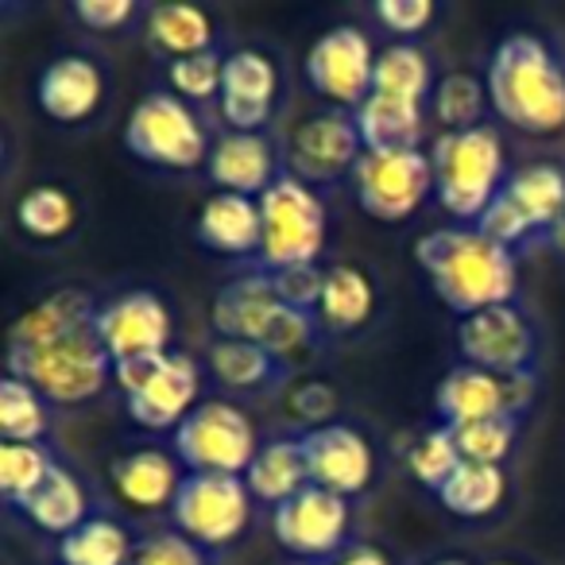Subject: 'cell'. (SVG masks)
I'll return each instance as SVG.
<instances>
[{"mask_svg":"<svg viewBox=\"0 0 565 565\" xmlns=\"http://www.w3.org/2000/svg\"><path fill=\"white\" fill-rule=\"evenodd\" d=\"M415 264L430 279L434 295L457 315L508 307L519 295V259L511 248L488 241L472 225L430 228L415 241Z\"/></svg>","mask_w":565,"mask_h":565,"instance_id":"6da1fadb","label":"cell"},{"mask_svg":"<svg viewBox=\"0 0 565 565\" xmlns=\"http://www.w3.org/2000/svg\"><path fill=\"white\" fill-rule=\"evenodd\" d=\"M495 117L526 136H554L565 128V66L546 40L515 32L495 43L484 74Z\"/></svg>","mask_w":565,"mask_h":565,"instance_id":"7a4b0ae2","label":"cell"},{"mask_svg":"<svg viewBox=\"0 0 565 565\" xmlns=\"http://www.w3.org/2000/svg\"><path fill=\"white\" fill-rule=\"evenodd\" d=\"M9 376L28 380L51 407L97 399L113 380V356L97 333V318L35 345H9Z\"/></svg>","mask_w":565,"mask_h":565,"instance_id":"3957f363","label":"cell"},{"mask_svg":"<svg viewBox=\"0 0 565 565\" xmlns=\"http://www.w3.org/2000/svg\"><path fill=\"white\" fill-rule=\"evenodd\" d=\"M434 198L449 217L477 225L508 182V151L492 125L441 132L430 148Z\"/></svg>","mask_w":565,"mask_h":565,"instance_id":"277c9868","label":"cell"},{"mask_svg":"<svg viewBox=\"0 0 565 565\" xmlns=\"http://www.w3.org/2000/svg\"><path fill=\"white\" fill-rule=\"evenodd\" d=\"M210 322L221 341H252L279 361L307 349L315 341L318 326H322L315 315L287 307L264 271H248L241 279L225 282L213 299Z\"/></svg>","mask_w":565,"mask_h":565,"instance_id":"5b68a950","label":"cell"},{"mask_svg":"<svg viewBox=\"0 0 565 565\" xmlns=\"http://www.w3.org/2000/svg\"><path fill=\"white\" fill-rule=\"evenodd\" d=\"M259 217H264V241H259L256 271H287V267L318 264L330 233V217L310 182L282 171L271 186L259 194Z\"/></svg>","mask_w":565,"mask_h":565,"instance_id":"8992f818","label":"cell"},{"mask_svg":"<svg viewBox=\"0 0 565 565\" xmlns=\"http://www.w3.org/2000/svg\"><path fill=\"white\" fill-rule=\"evenodd\" d=\"M125 148L140 163L159 167V171H198L210 159L213 143L198 113L179 94L156 89V94L140 97L128 113Z\"/></svg>","mask_w":565,"mask_h":565,"instance_id":"52a82bcc","label":"cell"},{"mask_svg":"<svg viewBox=\"0 0 565 565\" xmlns=\"http://www.w3.org/2000/svg\"><path fill=\"white\" fill-rule=\"evenodd\" d=\"M171 454L186 472L244 477L252 457L259 454L256 423L236 403L205 399L171 434Z\"/></svg>","mask_w":565,"mask_h":565,"instance_id":"ba28073f","label":"cell"},{"mask_svg":"<svg viewBox=\"0 0 565 565\" xmlns=\"http://www.w3.org/2000/svg\"><path fill=\"white\" fill-rule=\"evenodd\" d=\"M353 194L372 221L395 225V221L415 217L434 194L430 156L423 148L364 151L361 163L353 167Z\"/></svg>","mask_w":565,"mask_h":565,"instance_id":"9c48e42d","label":"cell"},{"mask_svg":"<svg viewBox=\"0 0 565 565\" xmlns=\"http://www.w3.org/2000/svg\"><path fill=\"white\" fill-rule=\"evenodd\" d=\"M174 531L202 550H221L244 534L252 519V492L244 477L221 472H186L171 503Z\"/></svg>","mask_w":565,"mask_h":565,"instance_id":"30bf717a","label":"cell"},{"mask_svg":"<svg viewBox=\"0 0 565 565\" xmlns=\"http://www.w3.org/2000/svg\"><path fill=\"white\" fill-rule=\"evenodd\" d=\"M271 531L295 562H322L330 565L353 534V508L345 495L326 492L318 484H307L299 495L271 511Z\"/></svg>","mask_w":565,"mask_h":565,"instance_id":"8fae6325","label":"cell"},{"mask_svg":"<svg viewBox=\"0 0 565 565\" xmlns=\"http://www.w3.org/2000/svg\"><path fill=\"white\" fill-rule=\"evenodd\" d=\"M539 330L534 322L515 307H488L477 315L457 322V353L461 364L484 369L492 376H523V372H539Z\"/></svg>","mask_w":565,"mask_h":565,"instance_id":"7c38bea8","label":"cell"},{"mask_svg":"<svg viewBox=\"0 0 565 565\" xmlns=\"http://www.w3.org/2000/svg\"><path fill=\"white\" fill-rule=\"evenodd\" d=\"M376 78V51L356 24H338L307 51V82L338 109H361Z\"/></svg>","mask_w":565,"mask_h":565,"instance_id":"4fadbf2b","label":"cell"},{"mask_svg":"<svg viewBox=\"0 0 565 565\" xmlns=\"http://www.w3.org/2000/svg\"><path fill=\"white\" fill-rule=\"evenodd\" d=\"M364 156V140L356 132L353 113H315L291 136V159L287 171L302 182H333L341 174H353V167Z\"/></svg>","mask_w":565,"mask_h":565,"instance_id":"5bb4252c","label":"cell"},{"mask_svg":"<svg viewBox=\"0 0 565 565\" xmlns=\"http://www.w3.org/2000/svg\"><path fill=\"white\" fill-rule=\"evenodd\" d=\"M302 454H307L310 484L338 492L345 500L361 495L372 484L376 472V454H372L369 438L349 423H330L318 430H302Z\"/></svg>","mask_w":565,"mask_h":565,"instance_id":"9a60e30c","label":"cell"},{"mask_svg":"<svg viewBox=\"0 0 565 565\" xmlns=\"http://www.w3.org/2000/svg\"><path fill=\"white\" fill-rule=\"evenodd\" d=\"M97 333L117 364L128 356L171 353L174 318L156 291H128L97 310Z\"/></svg>","mask_w":565,"mask_h":565,"instance_id":"2e32d148","label":"cell"},{"mask_svg":"<svg viewBox=\"0 0 565 565\" xmlns=\"http://www.w3.org/2000/svg\"><path fill=\"white\" fill-rule=\"evenodd\" d=\"M275 89H279V74L264 51L241 47L225 55L217 109L228 132H264L275 113Z\"/></svg>","mask_w":565,"mask_h":565,"instance_id":"e0dca14e","label":"cell"},{"mask_svg":"<svg viewBox=\"0 0 565 565\" xmlns=\"http://www.w3.org/2000/svg\"><path fill=\"white\" fill-rule=\"evenodd\" d=\"M35 102L55 125H82L105 102V74L86 55H58L35 78Z\"/></svg>","mask_w":565,"mask_h":565,"instance_id":"ac0fdd59","label":"cell"},{"mask_svg":"<svg viewBox=\"0 0 565 565\" xmlns=\"http://www.w3.org/2000/svg\"><path fill=\"white\" fill-rule=\"evenodd\" d=\"M198 392H202V369H198V361L190 353L171 349L163 372H159L143 392L128 395L125 407H128V418H132L136 426H143V430L174 434L182 418L198 407Z\"/></svg>","mask_w":565,"mask_h":565,"instance_id":"d6986e66","label":"cell"},{"mask_svg":"<svg viewBox=\"0 0 565 565\" xmlns=\"http://www.w3.org/2000/svg\"><path fill=\"white\" fill-rule=\"evenodd\" d=\"M205 174L217 190L244 198H259L282 174L275 148L264 132H225L213 140V151L205 159Z\"/></svg>","mask_w":565,"mask_h":565,"instance_id":"ffe728a7","label":"cell"},{"mask_svg":"<svg viewBox=\"0 0 565 565\" xmlns=\"http://www.w3.org/2000/svg\"><path fill=\"white\" fill-rule=\"evenodd\" d=\"M194 236L202 248L217 256L256 259L259 241H264V217H259V198L228 194L217 190L202 202L194 217Z\"/></svg>","mask_w":565,"mask_h":565,"instance_id":"44dd1931","label":"cell"},{"mask_svg":"<svg viewBox=\"0 0 565 565\" xmlns=\"http://www.w3.org/2000/svg\"><path fill=\"white\" fill-rule=\"evenodd\" d=\"M113 488L125 503L140 511H171L174 495L182 488V465L174 454H163V449H132V454L117 457L109 465Z\"/></svg>","mask_w":565,"mask_h":565,"instance_id":"7402d4cb","label":"cell"},{"mask_svg":"<svg viewBox=\"0 0 565 565\" xmlns=\"http://www.w3.org/2000/svg\"><path fill=\"white\" fill-rule=\"evenodd\" d=\"M434 411H438L441 426H465L492 415H508L503 380L484 369H472V364H457L441 376L438 392H434Z\"/></svg>","mask_w":565,"mask_h":565,"instance_id":"603a6c76","label":"cell"},{"mask_svg":"<svg viewBox=\"0 0 565 565\" xmlns=\"http://www.w3.org/2000/svg\"><path fill=\"white\" fill-rule=\"evenodd\" d=\"M244 484H248L252 500L267 503V508H279L291 495H299L310 484L307 454H302V438H271L259 446V454L252 457L248 472H244Z\"/></svg>","mask_w":565,"mask_h":565,"instance_id":"cb8c5ba5","label":"cell"},{"mask_svg":"<svg viewBox=\"0 0 565 565\" xmlns=\"http://www.w3.org/2000/svg\"><path fill=\"white\" fill-rule=\"evenodd\" d=\"M500 194L523 213L534 241H550L565 210V171L557 163H526L508 174Z\"/></svg>","mask_w":565,"mask_h":565,"instance_id":"d4e9b609","label":"cell"},{"mask_svg":"<svg viewBox=\"0 0 565 565\" xmlns=\"http://www.w3.org/2000/svg\"><path fill=\"white\" fill-rule=\"evenodd\" d=\"M423 117H426V105L387 97V94H369V102H364L361 109H353L364 151L418 148V143H423Z\"/></svg>","mask_w":565,"mask_h":565,"instance_id":"484cf974","label":"cell"},{"mask_svg":"<svg viewBox=\"0 0 565 565\" xmlns=\"http://www.w3.org/2000/svg\"><path fill=\"white\" fill-rule=\"evenodd\" d=\"M372 307H376V291L372 279L356 264H333L326 267V287L322 302H318V322L330 333H353L369 322Z\"/></svg>","mask_w":565,"mask_h":565,"instance_id":"4316f807","label":"cell"},{"mask_svg":"<svg viewBox=\"0 0 565 565\" xmlns=\"http://www.w3.org/2000/svg\"><path fill=\"white\" fill-rule=\"evenodd\" d=\"M24 515L32 519L40 531L66 539L71 531H78L89 519V495L82 488V480L74 477L66 465H55L51 477L43 480V488L24 503Z\"/></svg>","mask_w":565,"mask_h":565,"instance_id":"83f0119b","label":"cell"},{"mask_svg":"<svg viewBox=\"0 0 565 565\" xmlns=\"http://www.w3.org/2000/svg\"><path fill=\"white\" fill-rule=\"evenodd\" d=\"M143 32H148L151 47L171 63L213 51V20L194 4H156V9H148Z\"/></svg>","mask_w":565,"mask_h":565,"instance_id":"f1b7e54d","label":"cell"},{"mask_svg":"<svg viewBox=\"0 0 565 565\" xmlns=\"http://www.w3.org/2000/svg\"><path fill=\"white\" fill-rule=\"evenodd\" d=\"M213 380L228 392H259L287 376V361L271 356L264 345L252 341H213L210 349Z\"/></svg>","mask_w":565,"mask_h":565,"instance_id":"f546056e","label":"cell"},{"mask_svg":"<svg viewBox=\"0 0 565 565\" xmlns=\"http://www.w3.org/2000/svg\"><path fill=\"white\" fill-rule=\"evenodd\" d=\"M508 495V472L503 465H472L465 461L446 484L438 488V503L457 519H484Z\"/></svg>","mask_w":565,"mask_h":565,"instance_id":"4dcf8cb0","label":"cell"},{"mask_svg":"<svg viewBox=\"0 0 565 565\" xmlns=\"http://www.w3.org/2000/svg\"><path fill=\"white\" fill-rule=\"evenodd\" d=\"M136 542L117 519L89 515L78 531L58 539V562L63 565H128Z\"/></svg>","mask_w":565,"mask_h":565,"instance_id":"1f68e13d","label":"cell"},{"mask_svg":"<svg viewBox=\"0 0 565 565\" xmlns=\"http://www.w3.org/2000/svg\"><path fill=\"white\" fill-rule=\"evenodd\" d=\"M372 94H387V97L426 105V97H434V71H430L426 51L415 47V43H392V47L380 51Z\"/></svg>","mask_w":565,"mask_h":565,"instance_id":"d6a6232c","label":"cell"},{"mask_svg":"<svg viewBox=\"0 0 565 565\" xmlns=\"http://www.w3.org/2000/svg\"><path fill=\"white\" fill-rule=\"evenodd\" d=\"M55 465L58 461L43 441H4L0 446V492H4V503L24 511V503L40 492Z\"/></svg>","mask_w":565,"mask_h":565,"instance_id":"836d02e7","label":"cell"},{"mask_svg":"<svg viewBox=\"0 0 565 565\" xmlns=\"http://www.w3.org/2000/svg\"><path fill=\"white\" fill-rule=\"evenodd\" d=\"M51 403L35 392L28 380L9 376L0 380V438L4 441H43L51 426Z\"/></svg>","mask_w":565,"mask_h":565,"instance_id":"e575fe53","label":"cell"},{"mask_svg":"<svg viewBox=\"0 0 565 565\" xmlns=\"http://www.w3.org/2000/svg\"><path fill=\"white\" fill-rule=\"evenodd\" d=\"M78 221V205L63 186H32L17 198V225L32 241H58Z\"/></svg>","mask_w":565,"mask_h":565,"instance_id":"d590c367","label":"cell"},{"mask_svg":"<svg viewBox=\"0 0 565 565\" xmlns=\"http://www.w3.org/2000/svg\"><path fill=\"white\" fill-rule=\"evenodd\" d=\"M434 117L438 125H446V132H465V128H477L488 102V86L477 78V74H446V78L434 86Z\"/></svg>","mask_w":565,"mask_h":565,"instance_id":"8d00e7d4","label":"cell"},{"mask_svg":"<svg viewBox=\"0 0 565 565\" xmlns=\"http://www.w3.org/2000/svg\"><path fill=\"white\" fill-rule=\"evenodd\" d=\"M461 465H465V457H461V449H457V438L449 426H434V430H426L423 438L407 449L411 477L423 488H430L434 495H438V488L446 484Z\"/></svg>","mask_w":565,"mask_h":565,"instance_id":"74e56055","label":"cell"},{"mask_svg":"<svg viewBox=\"0 0 565 565\" xmlns=\"http://www.w3.org/2000/svg\"><path fill=\"white\" fill-rule=\"evenodd\" d=\"M457 438L465 461L472 465H503L515 449L519 438V418L511 415H492L480 418V423H465V426H449Z\"/></svg>","mask_w":565,"mask_h":565,"instance_id":"f35d334b","label":"cell"},{"mask_svg":"<svg viewBox=\"0 0 565 565\" xmlns=\"http://www.w3.org/2000/svg\"><path fill=\"white\" fill-rule=\"evenodd\" d=\"M221 78H225V55H217V51H202V55L174 58V63H167V82H171V94H179L186 105L221 97Z\"/></svg>","mask_w":565,"mask_h":565,"instance_id":"ab89813d","label":"cell"},{"mask_svg":"<svg viewBox=\"0 0 565 565\" xmlns=\"http://www.w3.org/2000/svg\"><path fill=\"white\" fill-rule=\"evenodd\" d=\"M128 565H213L210 550H202L198 542H190L179 531H159L136 542L132 562Z\"/></svg>","mask_w":565,"mask_h":565,"instance_id":"60d3db41","label":"cell"},{"mask_svg":"<svg viewBox=\"0 0 565 565\" xmlns=\"http://www.w3.org/2000/svg\"><path fill=\"white\" fill-rule=\"evenodd\" d=\"M264 275L271 279L275 295H279L287 307L318 318V302H322V287H326L322 267L310 264V267H287V271H264Z\"/></svg>","mask_w":565,"mask_h":565,"instance_id":"b9f144b4","label":"cell"},{"mask_svg":"<svg viewBox=\"0 0 565 565\" xmlns=\"http://www.w3.org/2000/svg\"><path fill=\"white\" fill-rule=\"evenodd\" d=\"M71 12L89 32H120L140 17V4L136 0H74Z\"/></svg>","mask_w":565,"mask_h":565,"instance_id":"7bdbcfd3","label":"cell"},{"mask_svg":"<svg viewBox=\"0 0 565 565\" xmlns=\"http://www.w3.org/2000/svg\"><path fill=\"white\" fill-rule=\"evenodd\" d=\"M291 411L295 418L307 423V430H318V426L333 423V411H338V392L322 380H307V384L295 387L291 395Z\"/></svg>","mask_w":565,"mask_h":565,"instance_id":"ee69618b","label":"cell"},{"mask_svg":"<svg viewBox=\"0 0 565 565\" xmlns=\"http://www.w3.org/2000/svg\"><path fill=\"white\" fill-rule=\"evenodd\" d=\"M372 12H376L380 24L395 35H418L434 20L430 0H380Z\"/></svg>","mask_w":565,"mask_h":565,"instance_id":"f6af8a7d","label":"cell"},{"mask_svg":"<svg viewBox=\"0 0 565 565\" xmlns=\"http://www.w3.org/2000/svg\"><path fill=\"white\" fill-rule=\"evenodd\" d=\"M167 356H171V353H148V356H128V361L113 364V380H117V387L125 392V399H128V395H136V392H143V387H148L151 380L163 372Z\"/></svg>","mask_w":565,"mask_h":565,"instance_id":"bcb514c9","label":"cell"},{"mask_svg":"<svg viewBox=\"0 0 565 565\" xmlns=\"http://www.w3.org/2000/svg\"><path fill=\"white\" fill-rule=\"evenodd\" d=\"M534 392H539V372H523V376L503 380V407H508V415L523 423L534 403Z\"/></svg>","mask_w":565,"mask_h":565,"instance_id":"7dc6e473","label":"cell"},{"mask_svg":"<svg viewBox=\"0 0 565 565\" xmlns=\"http://www.w3.org/2000/svg\"><path fill=\"white\" fill-rule=\"evenodd\" d=\"M330 565H392V557L380 546H372V542H349Z\"/></svg>","mask_w":565,"mask_h":565,"instance_id":"c3c4849f","label":"cell"},{"mask_svg":"<svg viewBox=\"0 0 565 565\" xmlns=\"http://www.w3.org/2000/svg\"><path fill=\"white\" fill-rule=\"evenodd\" d=\"M550 244H554L557 252L565 256V210H562V217H557V225H554V233H550Z\"/></svg>","mask_w":565,"mask_h":565,"instance_id":"681fc988","label":"cell"},{"mask_svg":"<svg viewBox=\"0 0 565 565\" xmlns=\"http://www.w3.org/2000/svg\"><path fill=\"white\" fill-rule=\"evenodd\" d=\"M430 565H469L465 557H438V562H430Z\"/></svg>","mask_w":565,"mask_h":565,"instance_id":"f907efd6","label":"cell"},{"mask_svg":"<svg viewBox=\"0 0 565 565\" xmlns=\"http://www.w3.org/2000/svg\"><path fill=\"white\" fill-rule=\"evenodd\" d=\"M488 565H519V562H488Z\"/></svg>","mask_w":565,"mask_h":565,"instance_id":"816d5d0a","label":"cell"}]
</instances>
